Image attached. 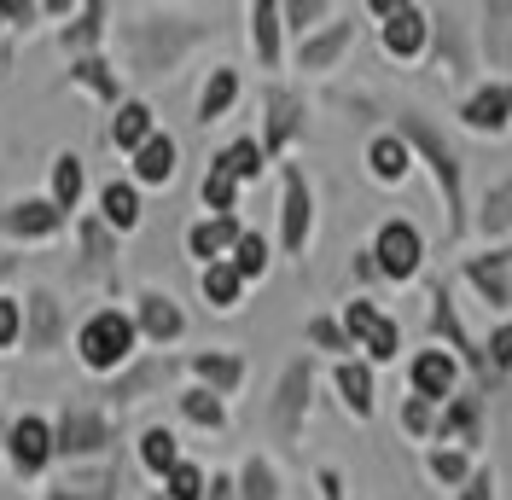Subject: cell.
I'll return each mask as SVG.
<instances>
[{
  "label": "cell",
  "instance_id": "1",
  "mask_svg": "<svg viewBox=\"0 0 512 500\" xmlns=\"http://www.w3.org/2000/svg\"><path fill=\"white\" fill-rule=\"evenodd\" d=\"M128 349H134V326H128V314L105 309V314H94V320L82 326V361L99 367V373H105V367H117Z\"/></svg>",
  "mask_w": 512,
  "mask_h": 500
},
{
  "label": "cell",
  "instance_id": "2",
  "mask_svg": "<svg viewBox=\"0 0 512 500\" xmlns=\"http://www.w3.org/2000/svg\"><path fill=\"white\" fill-rule=\"evenodd\" d=\"M12 460H18V471L47 466V460H53V425L35 419V413H24V419L12 425Z\"/></svg>",
  "mask_w": 512,
  "mask_h": 500
},
{
  "label": "cell",
  "instance_id": "3",
  "mask_svg": "<svg viewBox=\"0 0 512 500\" xmlns=\"http://www.w3.org/2000/svg\"><path fill=\"white\" fill-rule=\"evenodd\" d=\"M379 262H384V274H414V262H419V233L414 227H384L379 233Z\"/></svg>",
  "mask_w": 512,
  "mask_h": 500
},
{
  "label": "cell",
  "instance_id": "4",
  "mask_svg": "<svg viewBox=\"0 0 512 500\" xmlns=\"http://www.w3.org/2000/svg\"><path fill=\"white\" fill-rule=\"evenodd\" d=\"M99 437H105V425H99L94 413H70L59 425V437H53V448H59V454H94Z\"/></svg>",
  "mask_w": 512,
  "mask_h": 500
},
{
  "label": "cell",
  "instance_id": "5",
  "mask_svg": "<svg viewBox=\"0 0 512 500\" xmlns=\"http://www.w3.org/2000/svg\"><path fill=\"white\" fill-rule=\"evenodd\" d=\"M59 221H64V210H53V204L35 198V204H18L12 216H0V227H12V233H24V239H47Z\"/></svg>",
  "mask_w": 512,
  "mask_h": 500
},
{
  "label": "cell",
  "instance_id": "6",
  "mask_svg": "<svg viewBox=\"0 0 512 500\" xmlns=\"http://www.w3.org/2000/svg\"><path fill=\"white\" fill-rule=\"evenodd\" d=\"M134 175H140V181H169V175H175V140L152 134V140L134 152Z\"/></svg>",
  "mask_w": 512,
  "mask_h": 500
},
{
  "label": "cell",
  "instance_id": "7",
  "mask_svg": "<svg viewBox=\"0 0 512 500\" xmlns=\"http://www.w3.org/2000/svg\"><path fill=\"white\" fill-rule=\"evenodd\" d=\"M350 332H361V338H367V349H373L379 361L396 349V326H390V320H379L367 303H355V309H350Z\"/></svg>",
  "mask_w": 512,
  "mask_h": 500
},
{
  "label": "cell",
  "instance_id": "8",
  "mask_svg": "<svg viewBox=\"0 0 512 500\" xmlns=\"http://www.w3.org/2000/svg\"><path fill=\"white\" fill-rule=\"evenodd\" d=\"M111 140H117L123 152H140V146L152 140V111H146V105H123L117 123H111Z\"/></svg>",
  "mask_w": 512,
  "mask_h": 500
},
{
  "label": "cell",
  "instance_id": "9",
  "mask_svg": "<svg viewBox=\"0 0 512 500\" xmlns=\"http://www.w3.org/2000/svg\"><path fill=\"white\" fill-rule=\"evenodd\" d=\"M82 181H88V175H82V157L64 152L59 163H53V210H70V204L82 198Z\"/></svg>",
  "mask_w": 512,
  "mask_h": 500
},
{
  "label": "cell",
  "instance_id": "10",
  "mask_svg": "<svg viewBox=\"0 0 512 500\" xmlns=\"http://www.w3.org/2000/svg\"><path fill=\"white\" fill-rule=\"evenodd\" d=\"M414 384L425 390V396H448V384H454V367H448V355L425 349V355L414 361Z\"/></svg>",
  "mask_w": 512,
  "mask_h": 500
},
{
  "label": "cell",
  "instance_id": "11",
  "mask_svg": "<svg viewBox=\"0 0 512 500\" xmlns=\"http://www.w3.org/2000/svg\"><path fill=\"white\" fill-rule=\"evenodd\" d=\"M384 41H390V53H419V41H425V18L419 12H390V30H384Z\"/></svg>",
  "mask_w": 512,
  "mask_h": 500
},
{
  "label": "cell",
  "instance_id": "12",
  "mask_svg": "<svg viewBox=\"0 0 512 500\" xmlns=\"http://www.w3.org/2000/svg\"><path fill=\"white\" fill-rule=\"evenodd\" d=\"M222 245H239V227L233 221H204V227H192V256H216Z\"/></svg>",
  "mask_w": 512,
  "mask_h": 500
},
{
  "label": "cell",
  "instance_id": "13",
  "mask_svg": "<svg viewBox=\"0 0 512 500\" xmlns=\"http://www.w3.org/2000/svg\"><path fill=\"white\" fill-rule=\"evenodd\" d=\"M105 221H111V227H134V221H140V192L123 187V181L105 187Z\"/></svg>",
  "mask_w": 512,
  "mask_h": 500
},
{
  "label": "cell",
  "instance_id": "14",
  "mask_svg": "<svg viewBox=\"0 0 512 500\" xmlns=\"http://www.w3.org/2000/svg\"><path fill=\"white\" fill-rule=\"evenodd\" d=\"M140 320H146V332H152V338H175V332H181V309H175L169 297H146Z\"/></svg>",
  "mask_w": 512,
  "mask_h": 500
},
{
  "label": "cell",
  "instance_id": "15",
  "mask_svg": "<svg viewBox=\"0 0 512 500\" xmlns=\"http://www.w3.org/2000/svg\"><path fill=\"white\" fill-rule=\"evenodd\" d=\"M140 460L169 477V471L181 466V460H175V437H169V431H146V437H140Z\"/></svg>",
  "mask_w": 512,
  "mask_h": 500
},
{
  "label": "cell",
  "instance_id": "16",
  "mask_svg": "<svg viewBox=\"0 0 512 500\" xmlns=\"http://www.w3.org/2000/svg\"><path fill=\"white\" fill-rule=\"evenodd\" d=\"M239 280H245V274H239L233 262H222V268H210V274H204V297H210L216 309H227V303L239 297Z\"/></svg>",
  "mask_w": 512,
  "mask_h": 500
},
{
  "label": "cell",
  "instance_id": "17",
  "mask_svg": "<svg viewBox=\"0 0 512 500\" xmlns=\"http://www.w3.org/2000/svg\"><path fill=\"white\" fill-rule=\"evenodd\" d=\"M216 169H227L233 181H239V175H256V169H262V152H256L251 140H233V146L216 157Z\"/></svg>",
  "mask_w": 512,
  "mask_h": 500
},
{
  "label": "cell",
  "instance_id": "18",
  "mask_svg": "<svg viewBox=\"0 0 512 500\" xmlns=\"http://www.w3.org/2000/svg\"><path fill=\"white\" fill-rule=\"evenodd\" d=\"M233 94H239V76H233V70H216V82H210V94H204V111H198V117H204V123L222 117Z\"/></svg>",
  "mask_w": 512,
  "mask_h": 500
},
{
  "label": "cell",
  "instance_id": "19",
  "mask_svg": "<svg viewBox=\"0 0 512 500\" xmlns=\"http://www.w3.org/2000/svg\"><path fill=\"white\" fill-rule=\"evenodd\" d=\"M35 309H30V338L41 349L53 344V332H59V309H53V297H30Z\"/></svg>",
  "mask_w": 512,
  "mask_h": 500
},
{
  "label": "cell",
  "instance_id": "20",
  "mask_svg": "<svg viewBox=\"0 0 512 500\" xmlns=\"http://www.w3.org/2000/svg\"><path fill=\"white\" fill-rule=\"evenodd\" d=\"M233 268H239V274H262V268H268V245H262L256 233H245V239L233 245Z\"/></svg>",
  "mask_w": 512,
  "mask_h": 500
},
{
  "label": "cell",
  "instance_id": "21",
  "mask_svg": "<svg viewBox=\"0 0 512 500\" xmlns=\"http://www.w3.org/2000/svg\"><path fill=\"white\" fill-rule=\"evenodd\" d=\"M338 384H344V396H350L355 413H367V407H373V384H367V373H361V367H344V373H338Z\"/></svg>",
  "mask_w": 512,
  "mask_h": 500
},
{
  "label": "cell",
  "instance_id": "22",
  "mask_svg": "<svg viewBox=\"0 0 512 500\" xmlns=\"http://www.w3.org/2000/svg\"><path fill=\"white\" fill-rule=\"evenodd\" d=\"M198 495H204L198 466H175V471H169V500H198Z\"/></svg>",
  "mask_w": 512,
  "mask_h": 500
},
{
  "label": "cell",
  "instance_id": "23",
  "mask_svg": "<svg viewBox=\"0 0 512 500\" xmlns=\"http://www.w3.org/2000/svg\"><path fill=\"white\" fill-rule=\"evenodd\" d=\"M373 169H379L384 181H396V175L408 169V157H402V146H396V140H379V146H373Z\"/></svg>",
  "mask_w": 512,
  "mask_h": 500
},
{
  "label": "cell",
  "instance_id": "24",
  "mask_svg": "<svg viewBox=\"0 0 512 500\" xmlns=\"http://www.w3.org/2000/svg\"><path fill=\"white\" fill-rule=\"evenodd\" d=\"M286 187H291V198H286V210H291V216H286V239H291V245H303V181L291 175Z\"/></svg>",
  "mask_w": 512,
  "mask_h": 500
},
{
  "label": "cell",
  "instance_id": "25",
  "mask_svg": "<svg viewBox=\"0 0 512 500\" xmlns=\"http://www.w3.org/2000/svg\"><path fill=\"white\" fill-rule=\"evenodd\" d=\"M501 111H512V88H501V94H483V99H472V117H478V123H501Z\"/></svg>",
  "mask_w": 512,
  "mask_h": 500
},
{
  "label": "cell",
  "instance_id": "26",
  "mask_svg": "<svg viewBox=\"0 0 512 500\" xmlns=\"http://www.w3.org/2000/svg\"><path fill=\"white\" fill-rule=\"evenodd\" d=\"M181 407H187V419H198V425H222V402H210L204 390H192Z\"/></svg>",
  "mask_w": 512,
  "mask_h": 500
},
{
  "label": "cell",
  "instance_id": "27",
  "mask_svg": "<svg viewBox=\"0 0 512 500\" xmlns=\"http://www.w3.org/2000/svg\"><path fill=\"white\" fill-rule=\"evenodd\" d=\"M76 82H88V88H94V94H117V82H111V76H105V64L99 59H88V64H76Z\"/></svg>",
  "mask_w": 512,
  "mask_h": 500
},
{
  "label": "cell",
  "instance_id": "28",
  "mask_svg": "<svg viewBox=\"0 0 512 500\" xmlns=\"http://www.w3.org/2000/svg\"><path fill=\"white\" fill-rule=\"evenodd\" d=\"M274 18H280L274 6H256V47H262V59H274V53H280V47H274Z\"/></svg>",
  "mask_w": 512,
  "mask_h": 500
},
{
  "label": "cell",
  "instance_id": "29",
  "mask_svg": "<svg viewBox=\"0 0 512 500\" xmlns=\"http://www.w3.org/2000/svg\"><path fill=\"white\" fill-rule=\"evenodd\" d=\"M204 198H210V210H227V204H233V175L216 169V175L204 181Z\"/></svg>",
  "mask_w": 512,
  "mask_h": 500
},
{
  "label": "cell",
  "instance_id": "30",
  "mask_svg": "<svg viewBox=\"0 0 512 500\" xmlns=\"http://www.w3.org/2000/svg\"><path fill=\"white\" fill-rule=\"evenodd\" d=\"M198 373L216 378V384H233V378H239V361H216V355H204V361H198Z\"/></svg>",
  "mask_w": 512,
  "mask_h": 500
},
{
  "label": "cell",
  "instance_id": "31",
  "mask_svg": "<svg viewBox=\"0 0 512 500\" xmlns=\"http://www.w3.org/2000/svg\"><path fill=\"white\" fill-rule=\"evenodd\" d=\"M6 344H18V309L0 297V349H6Z\"/></svg>",
  "mask_w": 512,
  "mask_h": 500
},
{
  "label": "cell",
  "instance_id": "32",
  "mask_svg": "<svg viewBox=\"0 0 512 500\" xmlns=\"http://www.w3.org/2000/svg\"><path fill=\"white\" fill-rule=\"evenodd\" d=\"M495 361H512V326L507 332H495Z\"/></svg>",
  "mask_w": 512,
  "mask_h": 500
},
{
  "label": "cell",
  "instance_id": "33",
  "mask_svg": "<svg viewBox=\"0 0 512 500\" xmlns=\"http://www.w3.org/2000/svg\"><path fill=\"white\" fill-rule=\"evenodd\" d=\"M53 500H76V495H53Z\"/></svg>",
  "mask_w": 512,
  "mask_h": 500
},
{
  "label": "cell",
  "instance_id": "34",
  "mask_svg": "<svg viewBox=\"0 0 512 500\" xmlns=\"http://www.w3.org/2000/svg\"><path fill=\"white\" fill-rule=\"evenodd\" d=\"M0 274H6V262H0Z\"/></svg>",
  "mask_w": 512,
  "mask_h": 500
}]
</instances>
